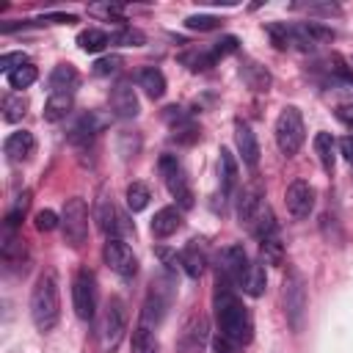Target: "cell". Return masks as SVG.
I'll use <instances>...</instances> for the list:
<instances>
[{"instance_id":"ffe728a7","label":"cell","mask_w":353,"mask_h":353,"mask_svg":"<svg viewBox=\"0 0 353 353\" xmlns=\"http://www.w3.org/2000/svg\"><path fill=\"white\" fill-rule=\"evenodd\" d=\"M179 226H182V215H179L176 207H160L154 212V218H152V234L160 237V240L163 237H171Z\"/></svg>"},{"instance_id":"7a4b0ae2","label":"cell","mask_w":353,"mask_h":353,"mask_svg":"<svg viewBox=\"0 0 353 353\" xmlns=\"http://www.w3.org/2000/svg\"><path fill=\"white\" fill-rule=\"evenodd\" d=\"M30 317H33V325L39 331H52L58 325V317H61V292H58V279H55V270H44L33 290H30Z\"/></svg>"},{"instance_id":"1f68e13d","label":"cell","mask_w":353,"mask_h":353,"mask_svg":"<svg viewBox=\"0 0 353 353\" xmlns=\"http://www.w3.org/2000/svg\"><path fill=\"white\" fill-rule=\"evenodd\" d=\"M221 179H223L226 190H232L234 182H237V163H234L229 149H221Z\"/></svg>"},{"instance_id":"836d02e7","label":"cell","mask_w":353,"mask_h":353,"mask_svg":"<svg viewBox=\"0 0 353 353\" xmlns=\"http://www.w3.org/2000/svg\"><path fill=\"white\" fill-rule=\"evenodd\" d=\"M185 28L188 30H215V28H221V19L212 14H193L185 19Z\"/></svg>"},{"instance_id":"4dcf8cb0","label":"cell","mask_w":353,"mask_h":353,"mask_svg":"<svg viewBox=\"0 0 353 353\" xmlns=\"http://www.w3.org/2000/svg\"><path fill=\"white\" fill-rule=\"evenodd\" d=\"M6 77H8V85H11V88H28V85L39 77V72H36V66L28 61L25 66L14 69V72H11V74H6Z\"/></svg>"},{"instance_id":"e0dca14e","label":"cell","mask_w":353,"mask_h":353,"mask_svg":"<svg viewBox=\"0 0 353 353\" xmlns=\"http://www.w3.org/2000/svg\"><path fill=\"white\" fill-rule=\"evenodd\" d=\"M33 152H36V138H33V132H28V130H17V132H11V135L3 141V154H6L11 163L28 160Z\"/></svg>"},{"instance_id":"9a60e30c","label":"cell","mask_w":353,"mask_h":353,"mask_svg":"<svg viewBox=\"0 0 353 353\" xmlns=\"http://www.w3.org/2000/svg\"><path fill=\"white\" fill-rule=\"evenodd\" d=\"M110 108L119 119H135L141 105H138V97H135V88L130 83H119L113 85L110 91Z\"/></svg>"},{"instance_id":"52a82bcc","label":"cell","mask_w":353,"mask_h":353,"mask_svg":"<svg viewBox=\"0 0 353 353\" xmlns=\"http://www.w3.org/2000/svg\"><path fill=\"white\" fill-rule=\"evenodd\" d=\"M160 174L165 179L168 193L176 199V204L182 210H190L193 207V190H190V182H188V174H185L182 163L174 154H163L160 157Z\"/></svg>"},{"instance_id":"f1b7e54d","label":"cell","mask_w":353,"mask_h":353,"mask_svg":"<svg viewBox=\"0 0 353 353\" xmlns=\"http://www.w3.org/2000/svg\"><path fill=\"white\" fill-rule=\"evenodd\" d=\"M25 113H28V99H25L22 94H8V97L3 99V119H6L8 124L19 121Z\"/></svg>"},{"instance_id":"d6a6232c","label":"cell","mask_w":353,"mask_h":353,"mask_svg":"<svg viewBox=\"0 0 353 353\" xmlns=\"http://www.w3.org/2000/svg\"><path fill=\"white\" fill-rule=\"evenodd\" d=\"M28 207H30V190H22L19 196H17V201H14V207H11V212L6 215V229H14L22 218H25V212H28Z\"/></svg>"},{"instance_id":"8992f818","label":"cell","mask_w":353,"mask_h":353,"mask_svg":"<svg viewBox=\"0 0 353 353\" xmlns=\"http://www.w3.org/2000/svg\"><path fill=\"white\" fill-rule=\"evenodd\" d=\"M72 306L74 314L85 323H91L97 314V281L88 268H80L72 279Z\"/></svg>"},{"instance_id":"4316f807","label":"cell","mask_w":353,"mask_h":353,"mask_svg":"<svg viewBox=\"0 0 353 353\" xmlns=\"http://www.w3.org/2000/svg\"><path fill=\"white\" fill-rule=\"evenodd\" d=\"M182 63H185L188 69H193V72H204V69L215 66V55H212L210 47H201V50L185 52V55H182Z\"/></svg>"},{"instance_id":"7bdbcfd3","label":"cell","mask_w":353,"mask_h":353,"mask_svg":"<svg viewBox=\"0 0 353 353\" xmlns=\"http://www.w3.org/2000/svg\"><path fill=\"white\" fill-rule=\"evenodd\" d=\"M336 119H342L345 124L353 127V105H339V108H336Z\"/></svg>"},{"instance_id":"7402d4cb","label":"cell","mask_w":353,"mask_h":353,"mask_svg":"<svg viewBox=\"0 0 353 353\" xmlns=\"http://www.w3.org/2000/svg\"><path fill=\"white\" fill-rule=\"evenodd\" d=\"M138 85L143 88V94L149 99H160L165 94V74L157 66H146L138 72Z\"/></svg>"},{"instance_id":"8d00e7d4","label":"cell","mask_w":353,"mask_h":353,"mask_svg":"<svg viewBox=\"0 0 353 353\" xmlns=\"http://www.w3.org/2000/svg\"><path fill=\"white\" fill-rule=\"evenodd\" d=\"M212 55H215V61L218 58H226V55H232L234 50H237V39L234 36H223V39H218V41H212Z\"/></svg>"},{"instance_id":"f546056e","label":"cell","mask_w":353,"mask_h":353,"mask_svg":"<svg viewBox=\"0 0 353 353\" xmlns=\"http://www.w3.org/2000/svg\"><path fill=\"white\" fill-rule=\"evenodd\" d=\"M127 207L132 210V212H141V210H146V204H149V199H152V193H149V188L143 185V182H132V185H127Z\"/></svg>"},{"instance_id":"30bf717a","label":"cell","mask_w":353,"mask_h":353,"mask_svg":"<svg viewBox=\"0 0 353 353\" xmlns=\"http://www.w3.org/2000/svg\"><path fill=\"white\" fill-rule=\"evenodd\" d=\"M102 259H105V265H108L116 276H121V279H132V276L138 273V259H135L132 248H130L121 237H108V240H105V245H102Z\"/></svg>"},{"instance_id":"d6986e66","label":"cell","mask_w":353,"mask_h":353,"mask_svg":"<svg viewBox=\"0 0 353 353\" xmlns=\"http://www.w3.org/2000/svg\"><path fill=\"white\" fill-rule=\"evenodd\" d=\"M105 124H108L105 116L88 110V113H83V116L74 121V127H72V132H69V141H72V143H88Z\"/></svg>"},{"instance_id":"f35d334b","label":"cell","mask_w":353,"mask_h":353,"mask_svg":"<svg viewBox=\"0 0 353 353\" xmlns=\"http://www.w3.org/2000/svg\"><path fill=\"white\" fill-rule=\"evenodd\" d=\"M25 63H28V58H25L22 52H6V55L0 58V72L11 74L14 69H19V66H25Z\"/></svg>"},{"instance_id":"cb8c5ba5","label":"cell","mask_w":353,"mask_h":353,"mask_svg":"<svg viewBox=\"0 0 353 353\" xmlns=\"http://www.w3.org/2000/svg\"><path fill=\"white\" fill-rule=\"evenodd\" d=\"M314 152L323 163L325 171H334V163H336V141L331 132H317L314 135Z\"/></svg>"},{"instance_id":"3957f363","label":"cell","mask_w":353,"mask_h":353,"mask_svg":"<svg viewBox=\"0 0 353 353\" xmlns=\"http://www.w3.org/2000/svg\"><path fill=\"white\" fill-rule=\"evenodd\" d=\"M273 132H276V146H279V152H281L284 157L298 154V149L303 146V138H306L301 110H298L295 105L281 108V113H279V119H276Z\"/></svg>"},{"instance_id":"ac0fdd59","label":"cell","mask_w":353,"mask_h":353,"mask_svg":"<svg viewBox=\"0 0 353 353\" xmlns=\"http://www.w3.org/2000/svg\"><path fill=\"white\" fill-rule=\"evenodd\" d=\"M179 265L185 268V273L190 279H199L204 273V268H207V248H204V243L201 240H190L179 251Z\"/></svg>"},{"instance_id":"9c48e42d","label":"cell","mask_w":353,"mask_h":353,"mask_svg":"<svg viewBox=\"0 0 353 353\" xmlns=\"http://www.w3.org/2000/svg\"><path fill=\"white\" fill-rule=\"evenodd\" d=\"M248 265L251 262H248V254L243 245H237V243L226 245L218 256V281H223L229 287H240L248 273Z\"/></svg>"},{"instance_id":"2e32d148","label":"cell","mask_w":353,"mask_h":353,"mask_svg":"<svg viewBox=\"0 0 353 353\" xmlns=\"http://www.w3.org/2000/svg\"><path fill=\"white\" fill-rule=\"evenodd\" d=\"M234 143H237V152H240L243 163L248 168H256V163H259V143H256L254 130L245 121H240V119L234 121Z\"/></svg>"},{"instance_id":"b9f144b4","label":"cell","mask_w":353,"mask_h":353,"mask_svg":"<svg viewBox=\"0 0 353 353\" xmlns=\"http://www.w3.org/2000/svg\"><path fill=\"white\" fill-rule=\"evenodd\" d=\"M339 152L345 154L347 163H353V135H345V138L339 141Z\"/></svg>"},{"instance_id":"8fae6325","label":"cell","mask_w":353,"mask_h":353,"mask_svg":"<svg viewBox=\"0 0 353 353\" xmlns=\"http://www.w3.org/2000/svg\"><path fill=\"white\" fill-rule=\"evenodd\" d=\"M207 339H210V323L201 312H193L182 323V331L176 336V350L179 353H204Z\"/></svg>"},{"instance_id":"4fadbf2b","label":"cell","mask_w":353,"mask_h":353,"mask_svg":"<svg viewBox=\"0 0 353 353\" xmlns=\"http://www.w3.org/2000/svg\"><path fill=\"white\" fill-rule=\"evenodd\" d=\"M171 303V284H160V281H152V290L146 295V303H143V314H141V323L143 325H157L165 314Z\"/></svg>"},{"instance_id":"6da1fadb","label":"cell","mask_w":353,"mask_h":353,"mask_svg":"<svg viewBox=\"0 0 353 353\" xmlns=\"http://www.w3.org/2000/svg\"><path fill=\"white\" fill-rule=\"evenodd\" d=\"M215 320H218V328L223 336H229L240 345L251 342V331H254L251 314L243 306V301L232 292V287L223 281H218V290H215Z\"/></svg>"},{"instance_id":"7c38bea8","label":"cell","mask_w":353,"mask_h":353,"mask_svg":"<svg viewBox=\"0 0 353 353\" xmlns=\"http://www.w3.org/2000/svg\"><path fill=\"white\" fill-rule=\"evenodd\" d=\"M284 201H287L290 215L298 218V221H303V218H309V212L314 210V188H312L306 179H295V182L287 188Z\"/></svg>"},{"instance_id":"44dd1931","label":"cell","mask_w":353,"mask_h":353,"mask_svg":"<svg viewBox=\"0 0 353 353\" xmlns=\"http://www.w3.org/2000/svg\"><path fill=\"white\" fill-rule=\"evenodd\" d=\"M74 99L69 91H50L47 102H44V121H61L66 119V113L72 110Z\"/></svg>"},{"instance_id":"d4e9b609","label":"cell","mask_w":353,"mask_h":353,"mask_svg":"<svg viewBox=\"0 0 353 353\" xmlns=\"http://www.w3.org/2000/svg\"><path fill=\"white\" fill-rule=\"evenodd\" d=\"M265 284H268V276H265V268L259 265V262H251L248 265V273H245V279H243V292L245 295H251V298H259L262 292H265Z\"/></svg>"},{"instance_id":"d590c367","label":"cell","mask_w":353,"mask_h":353,"mask_svg":"<svg viewBox=\"0 0 353 353\" xmlns=\"http://www.w3.org/2000/svg\"><path fill=\"white\" fill-rule=\"evenodd\" d=\"M119 66H121V55H105V58H99V61L94 63V74L105 77V74L119 72Z\"/></svg>"},{"instance_id":"e575fe53","label":"cell","mask_w":353,"mask_h":353,"mask_svg":"<svg viewBox=\"0 0 353 353\" xmlns=\"http://www.w3.org/2000/svg\"><path fill=\"white\" fill-rule=\"evenodd\" d=\"M110 41L113 44H124V47H141L143 44V33L141 30H132V28H124V30L113 33Z\"/></svg>"},{"instance_id":"60d3db41","label":"cell","mask_w":353,"mask_h":353,"mask_svg":"<svg viewBox=\"0 0 353 353\" xmlns=\"http://www.w3.org/2000/svg\"><path fill=\"white\" fill-rule=\"evenodd\" d=\"M212 350H215V353H240V342H234V339L218 334V336L212 339Z\"/></svg>"},{"instance_id":"ba28073f","label":"cell","mask_w":353,"mask_h":353,"mask_svg":"<svg viewBox=\"0 0 353 353\" xmlns=\"http://www.w3.org/2000/svg\"><path fill=\"white\" fill-rule=\"evenodd\" d=\"M284 314L287 323L292 325V331L303 328V314H306V284L301 279V273L290 270V276L284 279Z\"/></svg>"},{"instance_id":"74e56055","label":"cell","mask_w":353,"mask_h":353,"mask_svg":"<svg viewBox=\"0 0 353 353\" xmlns=\"http://www.w3.org/2000/svg\"><path fill=\"white\" fill-rule=\"evenodd\" d=\"M262 256H265L268 262H273V265L281 262V245H279V237H276V234L268 237V240H262Z\"/></svg>"},{"instance_id":"277c9868","label":"cell","mask_w":353,"mask_h":353,"mask_svg":"<svg viewBox=\"0 0 353 353\" xmlns=\"http://www.w3.org/2000/svg\"><path fill=\"white\" fill-rule=\"evenodd\" d=\"M61 232L72 248H80L88 240V207L80 196L66 199L63 212H61Z\"/></svg>"},{"instance_id":"5bb4252c","label":"cell","mask_w":353,"mask_h":353,"mask_svg":"<svg viewBox=\"0 0 353 353\" xmlns=\"http://www.w3.org/2000/svg\"><path fill=\"white\" fill-rule=\"evenodd\" d=\"M262 207H265L262 188H259V185L245 188V190L240 193V199H237V218H240V223H243L245 229H251V223L256 221V215L262 212Z\"/></svg>"},{"instance_id":"5b68a950","label":"cell","mask_w":353,"mask_h":353,"mask_svg":"<svg viewBox=\"0 0 353 353\" xmlns=\"http://www.w3.org/2000/svg\"><path fill=\"white\" fill-rule=\"evenodd\" d=\"M124 328H127L124 303L119 298H108V303L102 309V317H99V345H102L105 353L119 347V342L124 336Z\"/></svg>"},{"instance_id":"ab89813d","label":"cell","mask_w":353,"mask_h":353,"mask_svg":"<svg viewBox=\"0 0 353 353\" xmlns=\"http://www.w3.org/2000/svg\"><path fill=\"white\" fill-rule=\"evenodd\" d=\"M58 223H61V221H58V215H55L52 210H39V212H36V229H39V232H52Z\"/></svg>"},{"instance_id":"484cf974","label":"cell","mask_w":353,"mask_h":353,"mask_svg":"<svg viewBox=\"0 0 353 353\" xmlns=\"http://www.w3.org/2000/svg\"><path fill=\"white\" fill-rule=\"evenodd\" d=\"M77 44L83 52H99V50H105V44H110V36L99 28H88L77 36Z\"/></svg>"},{"instance_id":"83f0119b","label":"cell","mask_w":353,"mask_h":353,"mask_svg":"<svg viewBox=\"0 0 353 353\" xmlns=\"http://www.w3.org/2000/svg\"><path fill=\"white\" fill-rule=\"evenodd\" d=\"M132 353H157V339H154V331L152 325H138L135 334H132Z\"/></svg>"},{"instance_id":"603a6c76","label":"cell","mask_w":353,"mask_h":353,"mask_svg":"<svg viewBox=\"0 0 353 353\" xmlns=\"http://www.w3.org/2000/svg\"><path fill=\"white\" fill-rule=\"evenodd\" d=\"M74 85H77V72H74V66L72 63H58L55 69H52V74H50V91H74Z\"/></svg>"}]
</instances>
